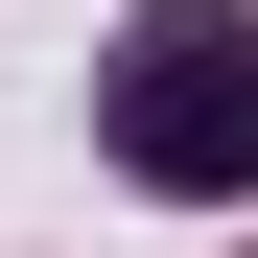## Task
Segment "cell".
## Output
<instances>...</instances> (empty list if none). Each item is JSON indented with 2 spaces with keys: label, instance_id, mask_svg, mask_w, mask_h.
Returning a JSON list of instances; mask_svg holds the SVG:
<instances>
[{
  "label": "cell",
  "instance_id": "1",
  "mask_svg": "<svg viewBox=\"0 0 258 258\" xmlns=\"http://www.w3.org/2000/svg\"><path fill=\"white\" fill-rule=\"evenodd\" d=\"M94 164L164 211H258V0H141V24H94Z\"/></svg>",
  "mask_w": 258,
  "mask_h": 258
}]
</instances>
